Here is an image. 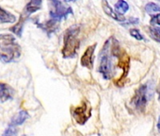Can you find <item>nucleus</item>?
<instances>
[{
	"label": "nucleus",
	"instance_id": "nucleus-1",
	"mask_svg": "<svg viewBox=\"0 0 160 136\" xmlns=\"http://www.w3.org/2000/svg\"><path fill=\"white\" fill-rule=\"evenodd\" d=\"M21 54V48L12 34L0 35V60L10 62Z\"/></svg>",
	"mask_w": 160,
	"mask_h": 136
},
{
	"label": "nucleus",
	"instance_id": "nucleus-2",
	"mask_svg": "<svg viewBox=\"0 0 160 136\" xmlns=\"http://www.w3.org/2000/svg\"><path fill=\"white\" fill-rule=\"evenodd\" d=\"M111 38L108 39L101 53H100V65H99V72L103 75L106 80H109L114 75V68L112 64V53H111Z\"/></svg>",
	"mask_w": 160,
	"mask_h": 136
},
{
	"label": "nucleus",
	"instance_id": "nucleus-3",
	"mask_svg": "<svg viewBox=\"0 0 160 136\" xmlns=\"http://www.w3.org/2000/svg\"><path fill=\"white\" fill-rule=\"evenodd\" d=\"M79 33V26H72L69 28L64 34V46L62 49V55L64 58H72L76 54V50L79 46V41L76 38Z\"/></svg>",
	"mask_w": 160,
	"mask_h": 136
},
{
	"label": "nucleus",
	"instance_id": "nucleus-4",
	"mask_svg": "<svg viewBox=\"0 0 160 136\" xmlns=\"http://www.w3.org/2000/svg\"><path fill=\"white\" fill-rule=\"evenodd\" d=\"M50 6V15L53 20L59 21L62 18L67 17V15L72 14V9L70 7L64 6L58 0H49Z\"/></svg>",
	"mask_w": 160,
	"mask_h": 136
},
{
	"label": "nucleus",
	"instance_id": "nucleus-5",
	"mask_svg": "<svg viewBox=\"0 0 160 136\" xmlns=\"http://www.w3.org/2000/svg\"><path fill=\"white\" fill-rule=\"evenodd\" d=\"M72 114L78 124L83 125L92 115V107L88 101H83L81 105L72 110Z\"/></svg>",
	"mask_w": 160,
	"mask_h": 136
},
{
	"label": "nucleus",
	"instance_id": "nucleus-6",
	"mask_svg": "<svg viewBox=\"0 0 160 136\" xmlns=\"http://www.w3.org/2000/svg\"><path fill=\"white\" fill-rule=\"evenodd\" d=\"M148 91L149 87L147 84H143L139 86V88L136 91L135 96L132 98V105L138 111H143L146 107L148 101Z\"/></svg>",
	"mask_w": 160,
	"mask_h": 136
},
{
	"label": "nucleus",
	"instance_id": "nucleus-7",
	"mask_svg": "<svg viewBox=\"0 0 160 136\" xmlns=\"http://www.w3.org/2000/svg\"><path fill=\"white\" fill-rule=\"evenodd\" d=\"M115 57H117L119 59V62H118V66L122 69V74L121 76V78L119 79V81H116V84L118 86H122L127 77L128 71H129V62H130V59L129 56L124 52L122 51L121 49L117 52V54L115 55Z\"/></svg>",
	"mask_w": 160,
	"mask_h": 136
},
{
	"label": "nucleus",
	"instance_id": "nucleus-8",
	"mask_svg": "<svg viewBox=\"0 0 160 136\" xmlns=\"http://www.w3.org/2000/svg\"><path fill=\"white\" fill-rule=\"evenodd\" d=\"M95 47H96V44L89 46L86 49L84 55L81 58V64H82V66L87 67L88 69H92V68L93 67V55H94Z\"/></svg>",
	"mask_w": 160,
	"mask_h": 136
},
{
	"label": "nucleus",
	"instance_id": "nucleus-9",
	"mask_svg": "<svg viewBox=\"0 0 160 136\" xmlns=\"http://www.w3.org/2000/svg\"><path fill=\"white\" fill-rule=\"evenodd\" d=\"M41 6H42V0H30L28 3V5L26 6L25 11L21 16L27 19L29 16V14L39 11L41 9Z\"/></svg>",
	"mask_w": 160,
	"mask_h": 136
},
{
	"label": "nucleus",
	"instance_id": "nucleus-10",
	"mask_svg": "<svg viewBox=\"0 0 160 136\" xmlns=\"http://www.w3.org/2000/svg\"><path fill=\"white\" fill-rule=\"evenodd\" d=\"M13 96V90L6 83L0 82V102L11 99Z\"/></svg>",
	"mask_w": 160,
	"mask_h": 136
},
{
	"label": "nucleus",
	"instance_id": "nucleus-11",
	"mask_svg": "<svg viewBox=\"0 0 160 136\" xmlns=\"http://www.w3.org/2000/svg\"><path fill=\"white\" fill-rule=\"evenodd\" d=\"M102 6H103L104 12H105L108 15H109L110 17H112L113 19H115L116 21H119V22H123V21H125L124 16L122 15V14H120V13H116L112 10V8L108 5V3L107 0H103Z\"/></svg>",
	"mask_w": 160,
	"mask_h": 136
},
{
	"label": "nucleus",
	"instance_id": "nucleus-12",
	"mask_svg": "<svg viewBox=\"0 0 160 136\" xmlns=\"http://www.w3.org/2000/svg\"><path fill=\"white\" fill-rule=\"evenodd\" d=\"M28 112L27 111H21V112H19L18 113H17V115H15L13 118H12V122H11V124L10 125H12V126H19V125H22L28 118Z\"/></svg>",
	"mask_w": 160,
	"mask_h": 136
},
{
	"label": "nucleus",
	"instance_id": "nucleus-13",
	"mask_svg": "<svg viewBox=\"0 0 160 136\" xmlns=\"http://www.w3.org/2000/svg\"><path fill=\"white\" fill-rule=\"evenodd\" d=\"M39 28L42 29L44 31H46L48 34H50V32H53L55 31L58 27V21H56V20H50L48 21L47 23H45L44 25H42V24H37Z\"/></svg>",
	"mask_w": 160,
	"mask_h": 136
},
{
	"label": "nucleus",
	"instance_id": "nucleus-14",
	"mask_svg": "<svg viewBox=\"0 0 160 136\" xmlns=\"http://www.w3.org/2000/svg\"><path fill=\"white\" fill-rule=\"evenodd\" d=\"M16 21V18L14 15L7 13L5 10H3L0 7V22L1 23H14Z\"/></svg>",
	"mask_w": 160,
	"mask_h": 136
},
{
	"label": "nucleus",
	"instance_id": "nucleus-15",
	"mask_svg": "<svg viewBox=\"0 0 160 136\" xmlns=\"http://www.w3.org/2000/svg\"><path fill=\"white\" fill-rule=\"evenodd\" d=\"M115 9L120 13V14H122V13H125L129 10V6L124 0H119L115 4Z\"/></svg>",
	"mask_w": 160,
	"mask_h": 136
},
{
	"label": "nucleus",
	"instance_id": "nucleus-16",
	"mask_svg": "<svg viewBox=\"0 0 160 136\" xmlns=\"http://www.w3.org/2000/svg\"><path fill=\"white\" fill-rule=\"evenodd\" d=\"M145 11L149 14H153V13H160V6H158L157 4L150 2L145 6Z\"/></svg>",
	"mask_w": 160,
	"mask_h": 136
},
{
	"label": "nucleus",
	"instance_id": "nucleus-17",
	"mask_svg": "<svg viewBox=\"0 0 160 136\" xmlns=\"http://www.w3.org/2000/svg\"><path fill=\"white\" fill-rule=\"evenodd\" d=\"M150 35L154 41L160 43V29L159 28H156V27L150 28Z\"/></svg>",
	"mask_w": 160,
	"mask_h": 136
},
{
	"label": "nucleus",
	"instance_id": "nucleus-18",
	"mask_svg": "<svg viewBox=\"0 0 160 136\" xmlns=\"http://www.w3.org/2000/svg\"><path fill=\"white\" fill-rule=\"evenodd\" d=\"M16 134H17V128H16V127L10 125L7 128V129L4 131L3 136H16Z\"/></svg>",
	"mask_w": 160,
	"mask_h": 136
},
{
	"label": "nucleus",
	"instance_id": "nucleus-19",
	"mask_svg": "<svg viewBox=\"0 0 160 136\" xmlns=\"http://www.w3.org/2000/svg\"><path fill=\"white\" fill-rule=\"evenodd\" d=\"M130 35L133 36L134 38H136L137 40H143L144 39V37L142 36V34L138 29H130Z\"/></svg>",
	"mask_w": 160,
	"mask_h": 136
},
{
	"label": "nucleus",
	"instance_id": "nucleus-20",
	"mask_svg": "<svg viewBox=\"0 0 160 136\" xmlns=\"http://www.w3.org/2000/svg\"><path fill=\"white\" fill-rule=\"evenodd\" d=\"M151 23L152 24H156V25H159L160 26V14H157V15L152 16V19H151Z\"/></svg>",
	"mask_w": 160,
	"mask_h": 136
},
{
	"label": "nucleus",
	"instance_id": "nucleus-21",
	"mask_svg": "<svg viewBox=\"0 0 160 136\" xmlns=\"http://www.w3.org/2000/svg\"><path fill=\"white\" fill-rule=\"evenodd\" d=\"M157 128H158V130L160 131V116H159V118H158V122H157Z\"/></svg>",
	"mask_w": 160,
	"mask_h": 136
},
{
	"label": "nucleus",
	"instance_id": "nucleus-22",
	"mask_svg": "<svg viewBox=\"0 0 160 136\" xmlns=\"http://www.w3.org/2000/svg\"><path fill=\"white\" fill-rule=\"evenodd\" d=\"M65 1H73V0H65Z\"/></svg>",
	"mask_w": 160,
	"mask_h": 136
}]
</instances>
